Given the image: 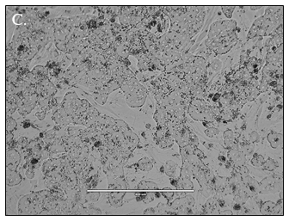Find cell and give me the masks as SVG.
I'll list each match as a JSON object with an SVG mask.
<instances>
[{"instance_id":"4fadbf2b","label":"cell","mask_w":289,"mask_h":221,"mask_svg":"<svg viewBox=\"0 0 289 221\" xmlns=\"http://www.w3.org/2000/svg\"><path fill=\"white\" fill-rule=\"evenodd\" d=\"M278 166V163H276V161H274V159L271 158H268L267 160H264V162L262 163V165L261 167H262V169L263 170H265V171H274Z\"/></svg>"},{"instance_id":"44dd1931","label":"cell","mask_w":289,"mask_h":221,"mask_svg":"<svg viewBox=\"0 0 289 221\" xmlns=\"http://www.w3.org/2000/svg\"><path fill=\"white\" fill-rule=\"evenodd\" d=\"M234 9H235L234 6H222V7H221L222 11H223L225 16H226L227 18H231Z\"/></svg>"},{"instance_id":"277c9868","label":"cell","mask_w":289,"mask_h":221,"mask_svg":"<svg viewBox=\"0 0 289 221\" xmlns=\"http://www.w3.org/2000/svg\"><path fill=\"white\" fill-rule=\"evenodd\" d=\"M32 202H33L32 194L23 196L18 202V213L22 215H28V212L30 208Z\"/></svg>"},{"instance_id":"9a60e30c","label":"cell","mask_w":289,"mask_h":221,"mask_svg":"<svg viewBox=\"0 0 289 221\" xmlns=\"http://www.w3.org/2000/svg\"><path fill=\"white\" fill-rule=\"evenodd\" d=\"M264 160L265 159L263 158V156L260 155L258 153H255L253 155V158L251 159V163L255 167H261L264 162Z\"/></svg>"},{"instance_id":"836d02e7","label":"cell","mask_w":289,"mask_h":221,"mask_svg":"<svg viewBox=\"0 0 289 221\" xmlns=\"http://www.w3.org/2000/svg\"><path fill=\"white\" fill-rule=\"evenodd\" d=\"M162 195H164V196L170 202V201L172 200V198H173L174 193H162Z\"/></svg>"},{"instance_id":"484cf974","label":"cell","mask_w":289,"mask_h":221,"mask_svg":"<svg viewBox=\"0 0 289 221\" xmlns=\"http://www.w3.org/2000/svg\"><path fill=\"white\" fill-rule=\"evenodd\" d=\"M13 21H14V23H15V24L21 25L23 22H25V18H24V16H23V15H22V14H16V15L14 16Z\"/></svg>"},{"instance_id":"30bf717a","label":"cell","mask_w":289,"mask_h":221,"mask_svg":"<svg viewBox=\"0 0 289 221\" xmlns=\"http://www.w3.org/2000/svg\"><path fill=\"white\" fill-rule=\"evenodd\" d=\"M152 163L148 158L139 159L137 163V168L142 171H150L152 169Z\"/></svg>"},{"instance_id":"ac0fdd59","label":"cell","mask_w":289,"mask_h":221,"mask_svg":"<svg viewBox=\"0 0 289 221\" xmlns=\"http://www.w3.org/2000/svg\"><path fill=\"white\" fill-rule=\"evenodd\" d=\"M210 66H211V69H212V72H220V71L221 70L222 62L220 61V59H218V58H214L212 62H211V64H210Z\"/></svg>"},{"instance_id":"7c38bea8","label":"cell","mask_w":289,"mask_h":221,"mask_svg":"<svg viewBox=\"0 0 289 221\" xmlns=\"http://www.w3.org/2000/svg\"><path fill=\"white\" fill-rule=\"evenodd\" d=\"M138 189H158V185L153 182H148V181H141L137 185Z\"/></svg>"},{"instance_id":"e575fe53","label":"cell","mask_w":289,"mask_h":221,"mask_svg":"<svg viewBox=\"0 0 289 221\" xmlns=\"http://www.w3.org/2000/svg\"><path fill=\"white\" fill-rule=\"evenodd\" d=\"M219 214H220V215H233V213L231 210H225V211H219Z\"/></svg>"},{"instance_id":"d6986e66","label":"cell","mask_w":289,"mask_h":221,"mask_svg":"<svg viewBox=\"0 0 289 221\" xmlns=\"http://www.w3.org/2000/svg\"><path fill=\"white\" fill-rule=\"evenodd\" d=\"M248 141L251 144H256L260 140V134L256 131H252V132L249 134V139Z\"/></svg>"},{"instance_id":"603a6c76","label":"cell","mask_w":289,"mask_h":221,"mask_svg":"<svg viewBox=\"0 0 289 221\" xmlns=\"http://www.w3.org/2000/svg\"><path fill=\"white\" fill-rule=\"evenodd\" d=\"M232 47L231 45H229V46H226V47H223V46H220V47H218L217 49L215 50L216 54H226L227 52L231 50V48Z\"/></svg>"},{"instance_id":"4dcf8cb0","label":"cell","mask_w":289,"mask_h":221,"mask_svg":"<svg viewBox=\"0 0 289 221\" xmlns=\"http://www.w3.org/2000/svg\"><path fill=\"white\" fill-rule=\"evenodd\" d=\"M14 140V135H13V132H6V143L9 144L12 142Z\"/></svg>"},{"instance_id":"4316f807","label":"cell","mask_w":289,"mask_h":221,"mask_svg":"<svg viewBox=\"0 0 289 221\" xmlns=\"http://www.w3.org/2000/svg\"><path fill=\"white\" fill-rule=\"evenodd\" d=\"M25 171V176H26V177L28 179H33L35 177V171H34V168H32V167H29V168H28L26 170H24Z\"/></svg>"},{"instance_id":"ffe728a7","label":"cell","mask_w":289,"mask_h":221,"mask_svg":"<svg viewBox=\"0 0 289 221\" xmlns=\"http://www.w3.org/2000/svg\"><path fill=\"white\" fill-rule=\"evenodd\" d=\"M100 197L99 193H90L85 195V201L87 202H96Z\"/></svg>"},{"instance_id":"d590c367","label":"cell","mask_w":289,"mask_h":221,"mask_svg":"<svg viewBox=\"0 0 289 221\" xmlns=\"http://www.w3.org/2000/svg\"><path fill=\"white\" fill-rule=\"evenodd\" d=\"M29 127H30V123H29V121L27 120H24V121L23 122V128H29Z\"/></svg>"},{"instance_id":"5b68a950","label":"cell","mask_w":289,"mask_h":221,"mask_svg":"<svg viewBox=\"0 0 289 221\" xmlns=\"http://www.w3.org/2000/svg\"><path fill=\"white\" fill-rule=\"evenodd\" d=\"M23 177L20 173L16 172L15 171H11L8 170L6 171V184L8 186L12 187L15 186L17 184H19L22 182Z\"/></svg>"},{"instance_id":"7a4b0ae2","label":"cell","mask_w":289,"mask_h":221,"mask_svg":"<svg viewBox=\"0 0 289 221\" xmlns=\"http://www.w3.org/2000/svg\"><path fill=\"white\" fill-rule=\"evenodd\" d=\"M21 162V155L16 149H9L6 151V167L8 170L16 171Z\"/></svg>"},{"instance_id":"d4e9b609","label":"cell","mask_w":289,"mask_h":221,"mask_svg":"<svg viewBox=\"0 0 289 221\" xmlns=\"http://www.w3.org/2000/svg\"><path fill=\"white\" fill-rule=\"evenodd\" d=\"M259 28L255 27L252 25V27L251 28V29H250V31L248 33V35H247V38L248 39H252V38H254L255 36H256L257 35V30H258Z\"/></svg>"},{"instance_id":"6da1fadb","label":"cell","mask_w":289,"mask_h":221,"mask_svg":"<svg viewBox=\"0 0 289 221\" xmlns=\"http://www.w3.org/2000/svg\"><path fill=\"white\" fill-rule=\"evenodd\" d=\"M147 97V89L145 88L139 90H134L133 92L127 95L126 102L131 108H139L146 102Z\"/></svg>"},{"instance_id":"9c48e42d","label":"cell","mask_w":289,"mask_h":221,"mask_svg":"<svg viewBox=\"0 0 289 221\" xmlns=\"http://www.w3.org/2000/svg\"><path fill=\"white\" fill-rule=\"evenodd\" d=\"M93 97L95 98V100L96 102L98 103V104L103 105L105 103V102L107 100V98H108V94L105 93L103 89H96V90H94L93 91Z\"/></svg>"},{"instance_id":"2e32d148","label":"cell","mask_w":289,"mask_h":221,"mask_svg":"<svg viewBox=\"0 0 289 221\" xmlns=\"http://www.w3.org/2000/svg\"><path fill=\"white\" fill-rule=\"evenodd\" d=\"M223 139H224V143L226 144L228 142H231V141H235V134L234 132L231 131V129H227L223 133ZM237 141V140H236ZM238 142V141H237Z\"/></svg>"},{"instance_id":"74e56055","label":"cell","mask_w":289,"mask_h":221,"mask_svg":"<svg viewBox=\"0 0 289 221\" xmlns=\"http://www.w3.org/2000/svg\"><path fill=\"white\" fill-rule=\"evenodd\" d=\"M250 8H251V11H257V10L262 8V6H250Z\"/></svg>"},{"instance_id":"ba28073f","label":"cell","mask_w":289,"mask_h":221,"mask_svg":"<svg viewBox=\"0 0 289 221\" xmlns=\"http://www.w3.org/2000/svg\"><path fill=\"white\" fill-rule=\"evenodd\" d=\"M164 167V172L167 176H169L170 177H175L177 176V164L173 162V161H168L166 162L165 166Z\"/></svg>"},{"instance_id":"e0dca14e","label":"cell","mask_w":289,"mask_h":221,"mask_svg":"<svg viewBox=\"0 0 289 221\" xmlns=\"http://www.w3.org/2000/svg\"><path fill=\"white\" fill-rule=\"evenodd\" d=\"M179 178H180V180H181L182 188H184V189H188V190L194 189V184H193L192 181H191L190 179L182 178V177H180V176H179Z\"/></svg>"},{"instance_id":"f546056e","label":"cell","mask_w":289,"mask_h":221,"mask_svg":"<svg viewBox=\"0 0 289 221\" xmlns=\"http://www.w3.org/2000/svg\"><path fill=\"white\" fill-rule=\"evenodd\" d=\"M194 154L198 158L202 159L204 158L206 156L204 155V153L202 152V151H200V149H198V148H195V150H194Z\"/></svg>"},{"instance_id":"8992f818","label":"cell","mask_w":289,"mask_h":221,"mask_svg":"<svg viewBox=\"0 0 289 221\" xmlns=\"http://www.w3.org/2000/svg\"><path fill=\"white\" fill-rule=\"evenodd\" d=\"M268 141L269 142L271 146L273 148H277L279 145H281L283 141V136L281 133H277L274 132H270L268 134Z\"/></svg>"},{"instance_id":"f1b7e54d","label":"cell","mask_w":289,"mask_h":221,"mask_svg":"<svg viewBox=\"0 0 289 221\" xmlns=\"http://www.w3.org/2000/svg\"><path fill=\"white\" fill-rule=\"evenodd\" d=\"M46 110L41 109V110H39V111L35 113V117H37L40 120H43L45 118V116H46Z\"/></svg>"},{"instance_id":"7402d4cb","label":"cell","mask_w":289,"mask_h":221,"mask_svg":"<svg viewBox=\"0 0 289 221\" xmlns=\"http://www.w3.org/2000/svg\"><path fill=\"white\" fill-rule=\"evenodd\" d=\"M205 133H206V135L209 137V138H213L214 136H216L217 134H219L220 133V130L218 129V128H207L206 130H205Z\"/></svg>"},{"instance_id":"3957f363","label":"cell","mask_w":289,"mask_h":221,"mask_svg":"<svg viewBox=\"0 0 289 221\" xmlns=\"http://www.w3.org/2000/svg\"><path fill=\"white\" fill-rule=\"evenodd\" d=\"M227 158L233 166H242L246 162V155L239 149H231L227 152Z\"/></svg>"},{"instance_id":"83f0119b","label":"cell","mask_w":289,"mask_h":221,"mask_svg":"<svg viewBox=\"0 0 289 221\" xmlns=\"http://www.w3.org/2000/svg\"><path fill=\"white\" fill-rule=\"evenodd\" d=\"M157 213H158V208H156V207L148 208L144 211V214H147V215H155Z\"/></svg>"},{"instance_id":"8fae6325","label":"cell","mask_w":289,"mask_h":221,"mask_svg":"<svg viewBox=\"0 0 289 221\" xmlns=\"http://www.w3.org/2000/svg\"><path fill=\"white\" fill-rule=\"evenodd\" d=\"M274 204L273 202H265L260 205V212L263 215H273L272 211L274 208Z\"/></svg>"},{"instance_id":"d6a6232c","label":"cell","mask_w":289,"mask_h":221,"mask_svg":"<svg viewBox=\"0 0 289 221\" xmlns=\"http://www.w3.org/2000/svg\"><path fill=\"white\" fill-rule=\"evenodd\" d=\"M258 36H264L266 35V28H259L258 30H257V35Z\"/></svg>"},{"instance_id":"cb8c5ba5","label":"cell","mask_w":289,"mask_h":221,"mask_svg":"<svg viewBox=\"0 0 289 221\" xmlns=\"http://www.w3.org/2000/svg\"><path fill=\"white\" fill-rule=\"evenodd\" d=\"M28 143H29V142H28V140L27 138H25V137H20L19 139L17 140L18 146H20L21 149H23V148L27 147Z\"/></svg>"},{"instance_id":"1f68e13d","label":"cell","mask_w":289,"mask_h":221,"mask_svg":"<svg viewBox=\"0 0 289 221\" xmlns=\"http://www.w3.org/2000/svg\"><path fill=\"white\" fill-rule=\"evenodd\" d=\"M202 124H203V127H205L206 128H212V127H213V122H212V121H208V120H202Z\"/></svg>"},{"instance_id":"52a82bcc","label":"cell","mask_w":289,"mask_h":221,"mask_svg":"<svg viewBox=\"0 0 289 221\" xmlns=\"http://www.w3.org/2000/svg\"><path fill=\"white\" fill-rule=\"evenodd\" d=\"M125 195L124 193H111L108 194V201L112 206L120 207L122 205V198Z\"/></svg>"},{"instance_id":"8d00e7d4","label":"cell","mask_w":289,"mask_h":221,"mask_svg":"<svg viewBox=\"0 0 289 221\" xmlns=\"http://www.w3.org/2000/svg\"><path fill=\"white\" fill-rule=\"evenodd\" d=\"M219 160H220L221 163H225V162L227 160V158H226V157H225V156H223L222 154H221V155L219 156Z\"/></svg>"},{"instance_id":"5bb4252c","label":"cell","mask_w":289,"mask_h":221,"mask_svg":"<svg viewBox=\"0 0 289 221\" xmlns=\"http://www.w3.org/2000/svg\"><path fill=\"white\" fill-rule=\"evenodd\" d=\"M17 123L11 115H6V132H13L16 129Z\"/></svg>"}]
</instances>
